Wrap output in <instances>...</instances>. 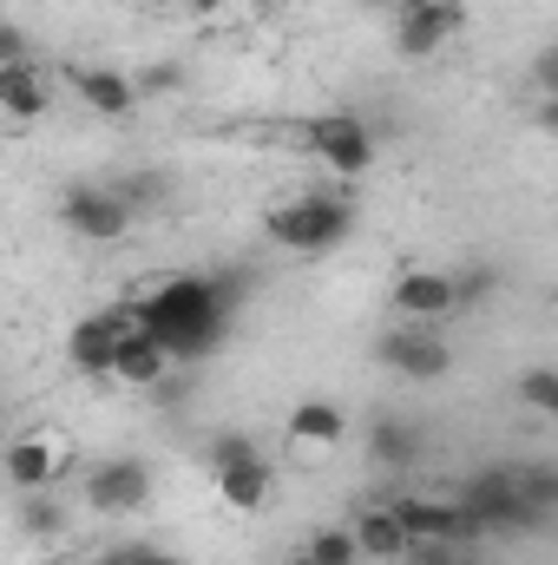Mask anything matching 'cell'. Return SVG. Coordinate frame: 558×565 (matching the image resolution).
<instances>
[{
  "instance_id": "obj_1",
  "label": "cell",
  "mask_w": 558,
  "mask_h": 565,
  "mask_svg": "<svg viewBox=\"0 0 558 565\" xmlns=\"http://www.w3.org/2000/svg\"><path fill=\"white\" fill-rule=\"evenodd\" d=\"M230 296H237V289H230L224 277H164L132 316H139L178 362H197V355H211V349L224 342Z\"/></svg>"
},
{
  "instance_id": "obj_2",
  "label": "cell",
  "mask_w": 558,
  "mask_h": 565,
  "mask_svg": "<svg viewBox=\"0 0 558 565\" xmlns=\"http://www.w3.org/2000/svg\"><path fill=\"white\" fill-rule=\"evenodd\" d=\"M264 231H270V244L296 250V257H322L355 231V204L335 198V191H302V198H289L264 217Z\"/></svg>"
},
{
  "instance_id": "obj_3",
  "label": "cell",
  "mask_w": 558,
  "mask_h": 565,
  "mask_svg": "<svg viewBox=\"0 0 558 565\" xmlns=\"http://www.w3.org/2000/svg\"><path fill=\"white\" fill-rule=\"evenodd\" d=\"M302 145H309L335 178H362V171L375 164V132H368V119H355V113H322V119H309V126H302Z\"/></svg>"
},
{
  "instance_id": "obj_4",
  "label": "cell",
  "mask_w": 558,
  "mask_h": 565,
  "mask_svg": "<svg viewBox=\"0 0 558 565\" xmlns=\"http://www.w3.org/2000/svg\"><path fill=\"white\" fill-rule=\"evenodd\" d=\"M132 322H139L132 309H93V316H79L73 335H66V362H73L79 375H93V382H112V369H119V342H126Z\"/></svg>"
},
{
  "instance_id": "obj_5",
  "label": "cell",
  "mask_w": 558,
  "mask_h": 565,
  "mask_svg": "<svg viewBox=\"0 0 558 565\" xmlns=\"http://www.w3.org/2000/svg\"><path fill=\"white\" fill-rule=\"evenodd\" d=\"M460 500H466V507H480L493 533H526V526H539V520H546L539 507H526V493H519V473H513V467H486V473H473V480L460 487Z\"/></svg>"
},
{
  "instance_id": "obj_6",
  "label": "cell",
  "mask_w": 558,
  "mask_h": 565,
  "mask_svg": "<svg viewBox=\"0 0 558 565\" xmlns=\"http://www.w3.org/2000/svg\"><path fill=\"white\" fill-rule=\"evenodd\" d=\"M375 355H382V369H395V375H408V382H440V375L453 369V349H447V335H433V322H401V329H388Z\"/></svg>"
},
{
  "instance_id": "obj_7",
  "label": "cell",
  "mask_w": 558,
  "mask_h": 565,
  "mask_svg": "<svg viewBox=\"0 0 558 565\" xmlns=\"http://www.w3.org/2000/svg\"><path fill=\"white\" fill-rule=\"evenodd\" d=\"M460 26H466L460 0H401L395 7V46H401V60L440 53V40H453Z\"/></svg>"
},
{
  "instance_id": "obj_8",
  "label": "cell",
  "mask_w": 558,
  "mask_h": 565,
  "mask_svg": "<svg viewBox=\"0 0 558 565\" xmlns=\"http://www.w3.org/2000/svg\"><path fill=\"white\" fill-rule=\"evenodd\" d=\"M60 217H66L73 237H86V244H112V237H126L132 204H126L119 191H106V184H73V191L60 198Z\"/></svg>"
},
{
  "instance_id": "obj_9",
  "label": "cell",
  "mask_w": 558,
  "mask_h": 565,
  "mask_svg": "<svg viewBox=\"0 0 558 565\" xmlns=\"http://www.w3.org/2000/svg\"><path fill=\"white\" fill-rule=\"evenodd\" d=\"M151 500V467L144 460H106L86 473V507L93 513H139Z\"/></svg>"
},
{
  "instance_id": "obj_10",
  "label": "cell",
  "mask_w": 558,
  "mask_h": 565,
  "mask_svg": "<svg viewBox=\"0 0 558 565\" xmlns=\"http://www.w3.org/2000/svg\"><path fill=\"white\" fill-rule=\"evenodd\" d=\"M171 349L144 329V322H132L126 329V342H119V369H112V382H126V388H158L164 375H171Z\"/></svg>"
},
{
  "instance_id": "obj_11",
  "label": "cell",
  "mask_w": 558,
  "mask_h": 565,
  "mask_svg": "<svg viewBox=\"0 0 558 565\" xmlns=\"http://www.w3.org/2000/svg\"><path fill=\"white\" fill-rule=\"evenodd\" d=\"M395 309L408 322H440L447 309H460V289H453L447 270H408V277L395 282Z\"/></svg>"
},
{
  "instance_id": "obj_12",
  "label": "cell",
  "mask_w": 558,
  "mask_h": 565,
  "mask_svg": "<svg viewBox=\"0 0 558 565\" xmlns=\"http://www.w3.org/2000/svg\"><path fill=\"white\" fill-rule=\"evenodd\" d=\"M7 480L20 493H46L60 480V434H26L7 447Z\"/></svg>"
},
{
  "instance_id": "obj_13",
  "label": "cell",
  "mask_w": 558,
  "mask_h": 565,
  "mask_svg": "<svg viewBox=\"0 0 558 565\" xmlns=\"http://www.w3.org/2000/svg\"><path fill=\"white\" fill-rule=\"evenodd\" d=\"M66 79H73V93H79L93 113H106V119H126V113L139 106V86H132L126 73H106V66H73Z\"/></svg>"
},
{
  "instance_id": "obj_14",
  "label": "cell",
  "mask_w": 558,
  "mask_h": 565,
  "mask_svg": "<svg viewBox=\"0 0 558 565\" xmlns=\"http://www.w3.org/2000/svg\"><path fill=\"white\" fill-rule=\"evenodd\" d=\"M355 540H362V559H408V526H401V513H395V500L388 507H362L355 513Z\"/></svg>"
},
{
  "instance_id": "obj_15",
  "label": "cell",
  "mask_w": 558,
  "mask_h": 565,
  "mask_svg": "<svg viewBox=\"0 0 558 565\" xmlns=\"http://www.w3.org/2000/svg\"><path fill=\"white\" fill-rule=\"evenodd\" d=\"M211 480H217V493H224V507H230V513H264V507H270V493H277L270 460H250V467H230V473H211Z\"/></svg>"
},
{
  "instance_id": "obj_16",
  "label": "cell",
  "mask_w": 558,
  "mask_h": 565,
  "mask_svg": "<svg viewBox=\"0 0 558 565\" xmlns=\"http://www.w3.org/2000/svg\"><path fill=\"white\" fill-rule=\"evenodd\" d=\"M408 540H460V500H420V493H401L395 500Z\"/></svg>"
},
{
  "instance_id": "obj_17",
  "label": "cell",
  "mask_w": 558,
  "mask_h": 565,
  "mask_svg": "<svg viewBox=\"0 0 558 565\" xmlns=\"http://www.w3.org/2000/svg\"><path fill=\"white\" fill-rule=\"evenodd\" d=\"M368 454L382 460V467H420V454H427V434L415 422H395V415H382V422L368 427Z\"/></svg>"
},
{
  "instance_id": "obj_18",
  "label": "cell",
  "mask_w": 558,
  "mask_h": 565,
  "mask_svg": "<svg viewBox=\"0 0 558 565\" xmlns=\"http://www.w3.org/2000/svg\"><path fill=\"white\" fill-rule=\"evenodd\" d=\"M289 440H296V447H315V454H322V447H335V440H342V408H335V402H296V408H289Z\"/></svg>"
},
{
  "instance_id": "obj_19",
  "label": "cell",
  "mask_w": 558,
  "mask_h": 565,
  "mask_svg": "<svg viewBox=\"0 0 558 565\" xmlns=\"http://www.w3.org/2000/svg\"><path fill=\"white\" fill-rule=\"evenodd\" d=\"M0 106H7V119H40L46 113V86L33 79V66L20 60V66H0Z\"/></svg>"
},
{
  "instance_id": "obj_20",
  "label": "cell",
  "mask_w": 558,
  "mask_h": 565,
  "mask_svg": "<svg viewBox=\"0 0 558 565\" xmlns=\"http://www.w3.org/2000/svg\"><path fill=\"white\" fill-rule=\"evenodd\" d=\"M250 460H264V454H257V440H250V434H237V427H230V434H217V440L204 447V467H211V473H230V467H250Z\"/></svg>"
},
{
  "instance_id": "obj_21",
  "label": "cell",
  "mask_w": 558,
  "mask_h": 565,
  "mask_svg": "<svg viewBox=\"0 0 558 565\" xmlns=\"http://www.w3.org/2000/svg\"><path fill=\"white\" fill-rule=\"evenodd\" d=\"M513 473H519V493H526V507L558 513V467H546V460H526V467H513Z\"/></svg>"
},
{
  "instance_id": "obj_22",
  "label": "cell",
  "mask_w": 558,
  "mask_h": 565,
  "mask_svg": "<svg viewBox=\"0 0 558 565\" xmlns=\"http://www.w3.org/2000/svg\"><path fill=\"white\" fill-rule=\"evenodd\" d=\"M309 553L322 565H362V540H355V526H322L309 540Z\"/></svg>"
},
{
  "instance_id": "obj_23",
  "label": "cell",
  "mask_w": 558,
  "mask_h": 565,
  "mask_svg": "<svg viewBox=\"0 0 558 565\" xmlns=\"http://www.w3.org/2000/svg\"><path fill=\"white\" fill-rule=\"evenodd\" d=\"M519 402L539 408V415H558V369H526L519 375Z\"/></svg>"
},
{
  "instance_id": "obj_24",
  "label": "cell",
  "mask_w": 558,
  "mask_h": 565,
  "mask_svg": "<svg viewBox=\"0 0 558 565\" xmlns=\"http://www.w3.org/2000/svg\"><path fill=\"white\" fill-rule=\"evenodd\" d=\"M408 565H480V559H473V546H453V540H415Z\"/></svg>"
},
{
  "instance_id": "obj_25",
  "label": "cell",
  "mask_w": 558,
  "mask_h": 565,
  "mask_svg": "<svg viewBox=\"0 0 558 565\" xmlns=\"http://www.w3.org/2000/svg\"><path fill=\"white\" fill-rule=\"evenodd\" d=\"M20 500H26V507H20V526H26L33 540H53V533H60V507H53L46 493H20Z\"/></svg>"
},
{
  "instance_id": "obj_26",
  "label": "cell",
  "mask_w": 558,
  "mask_h": 565,
  "mask_svg": "<svg viewBox=\"0 0 558 565\" xmlns=\"http://www.w3.org/2000/svg\"><path fill=\"white\" fill-rule=\"evenodd\" d=\"M453 289H460V302H480V296L493 289V277H486V270H460V277H453Z\"/></svg>"
},
{
  "instance_id": "obj_27",
  "label": "cell",
  "mask_w": 558,
  "mask_h": 565,
  "mask_svg": "<svg viewBox=\"0 0 558 565\" xmlns=\"http://www.w3.org/2000/svg\"><path fill=\"white\" fill-rule=\"evenodd\" d=\"M99 565H178V559H164L151 546H132V553H112V559H99Z\"/></svg>"
},
{
  "instance_id": "obj_28",
  "label": "cell",
  "mask_w": 558,
  "mask_h": 565,
  "mask_svg": "<svg viewBox=\"0 0 558 565\" xmlns=\"http://www.w3.org/2000/svg\"><path fill=\"white\" fill-rule=\"evenodd\" d=\"M158 191H164V184H158L151 171H139V178H132V184H126L119 198H126V204H144V198H158Z\"/></svg>"
},
{
  "instance_id": "obj_29",
  "label": "cell",
  "mask_w": 558,
  "mask_h": 565,
  "mask_svg": "<svg viewBox=\"0 0 558 565\" xmlns=\"http://www.w3.org/2000/svg\"><path fill=\"white\" fill-rule=\"evenodd\" d=\"M0 60H7V66H20V60H26V33H20V26H7V33H0Z\"/></svg>"
},
{
  "instance_id": "obj_30",
  "label": "cell",
  "mask_w": 558,
  "mask_h": 565,
  "mask_svg": "<svg viewBox=\"0 0 558 565\" xmlns=\"http://www.w3.org/2000/svg\"><path fill=\"white\" fill-rule=\"evenodd\" d=\"M144 86H151V93H158V86H178V66H151V73H144Z\"/></svg>"
},
{
  "instance_id": "obj_31",
  "label": "cell",
  "mask_w": 558,
  "mask_h": 565,
  "mask_svg": "<svg viewBox=\"0 0 558 565\" xmlns=\"http://www.w3.org/2000/svg\"><path fill=\"white\" fill-rule=\"evenodd\" d=\"M539 79H546V86L558 93V53H546V60H539Z\"/></svg>"
},
{
  "instance_id": "obj_32",
  "label": "cell",
  "mask_w": 558,
  "mask_h": 565,
  "mask_svg": "<svg viewBox=\"0 0 558 565\" xmlns=\"http://www.w3.org/2000/svg\"><path fill=\"white\" fill-rule=\"evenodd\" d=\"M539 126H546V132H558V93H552V106L539 113Z\"/></svg>"
},
{
  "instance_id": "obj_33",
  "label": "cell",
  "mask_w": 558,
  "mask_h": 565,
  "mask_svg": "<svg viewBox=\"0 0 558 565\" xmlns=\"http://www.w3.org/2000/svg\"><path fill=\"white\" fill-rule=\"evenodd\" d=\"M289 565H322V559H315V553H296V559H289Z\"/></svg>"
},
{
  "instance_id": "obj_34",
  "label": "cell",
  "mask_w": 558,
  "mask_h": 565,
  "mask_svg": "<svg viewBox=\"0 0 558 565\" xmlns=\"http://www.w3.org/2000/svg\"><path fill=\"white\" fill-rule=\"evenodd\" d=\"M191 7H204V13H217V7H224V0H191Z\"/></svg>"
},
{
  "instance_id": "obj_35",
  "label": "cell",
  "mask_w": 558,
  "mask_h": 565,
  "mask_svg": "<svg viewBox=\"0 0 558 565\" xmlns=\"http://www.w3.org/2000/svg\"><path fill=\"white\" fill-rule=\"evenodd\" d=\"M53 565H60V559H53Z\"/></svg>"
}]
</instances>
